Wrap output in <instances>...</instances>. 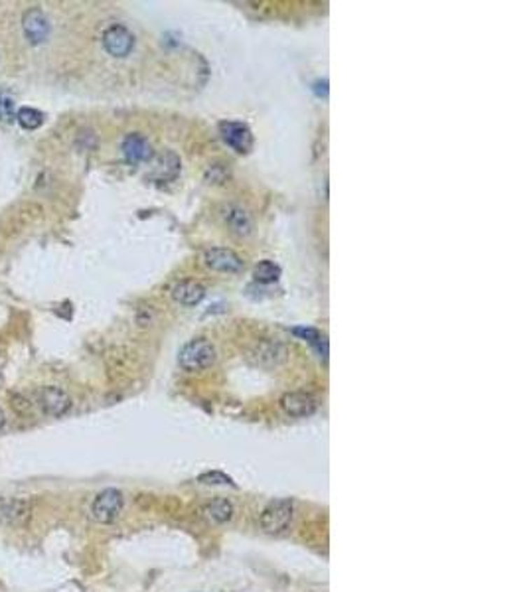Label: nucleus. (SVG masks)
I'll list each match as a JSON object with an SVG mask.
<instances>
[{
  "mask_svg": "<svg viewBox=\"0 0 527 592\" xmlns=\"http://www.w3.org/2000/svg\"><path fill=\"white\" fill-rule=\"evenodd\" d=\"M216 355H218V351H216L211 341L192 340L180 350V365L186 372H199V369H206L216 362Z\"/></svg>",
  "mask_w": 527,
  "mask_h": 592,
  "instance_id": "f257e3e1",
  "label": "nucleus"
},
{
  "mask_svg": "<svg viewBox=\"0 0 527 592\" xmlns=\"http://www.w3.org/2000/svg\"><path fill=\"white\" fill-rule=\"evenodd\" d=\"M122 505H125V498L119 490L115 488H107L95 498V502L91 505V516L97 523L109 526L113 521H117V517L121 516Z\"/></svg>",
  "mask_w": 527,
  "mask_h": 592,
  "instance_id": "f03ea898",
  "label": "nucleus"
},
{
  "mask_svg": "<svg viewBox=\"0 0 527 592\" xmlns=\"http://www.w3.org/2000/svg\"><path fill=\"white\" fill-rule=\"evenodd\" d=\"M220 218L223 221V225L227 227V231L239 239L251 237L253 231H255L251 213L239 204H223L220 209Z\"/></svg>",
  "mask_w": 527,
  "mask_h": 592,
  "instance_id": "7ed1b4c3",
  "label": "nucleus"
},
{
  "mask_svg": "<svg viewBox=\"0 0 527 592\" xmlns=\"http://www.w3.org/2000/svg\"><path fill=\"white\" fill-rule=\"evenodd\" d=\"M293 512H295V505L290 500H273L263 509L259 523L267 533H281L293 521Z\"/></svg>",
  "mask_w": 527,
  "mask_h": 592,
  "instance_id": "20e7f679",
  "label": "nucleus"
},
{
  "mask_svg": "<svg viewBox=\"0 0 527 592\" xmlns=\"http://www.w3.org/2000/svg\"><path fill=\"white\" fill-rule=\"evenodd\" d=\"M38 405L42 407L45 415L62 417L71 409V397L62 387L50 385V387H42L38 391Z\"/></svg>",
  "mask_w": 527,
  "mask_h": 592,
  "instance_id": "39448f33",
  "label": "nucleus"
},
{
  "mask_svg": "<svg viewBox=\"0 0 527 592\" xmlns=\"http://www.w3.org/2000/svg\"><path fill=\"white\" fill-rule=\"evenodd\" d=\"M220 134L230 144L235 153L247 154L253 148V132L247 125L239 121H223L220 122Z\"/></svg>",
  "mask_w": 527,
  "mask_h": 592,
  "instance_id": "423d86ee",
  "label": "nucleus"
},
{
  "mask_svg": "<svg viewBox=\"0 0 527 592\" xmlns=\"http://www.w3.org/2000/svg\"><path fill=\"white\" fill-rule=\"evenodd\" d=\"M103 48L113 57H125L131 54L134 48V36L129 28H125L121 24L109 26L103 34Z\"/></svg>",
  "mask_w": 527,
  "mask_h": 592,
  "instance_id": "0eeeda50",
  "label": "nucleus"
},
{
  "mask_svg": "<svg viewBox=\"0 0 527 592\" xmlns=\"http://www.w3.org/2000/svg\"><path fill=\"white\" fill-rule=\"evenodd\" d=\"M24 36L30 44H42L50 36V22L42 8H28L22 16Z\"/></svg>",
  "mask_w": 527,
  "mask_h": 592,
  "instance_id": "6e6552de",
  "label": "nucleus"
},
{
  "mask_svg": "<svg viewBox=\"0 0 527 592\" xmlns=\"http://www.w3.org/2000/svg\"><path fill=\"white\" fill-rule=\"evenodd\" d=\"M204 259H206V265L209 269L220 271V273H241L243 267H245L243 259L237 253L231 251V249H221V247L209 249Z\"/></svg>",
  "mask_w": 527,
  "mask_h": 592,
  "instance_id": "1a4fd4ad",
  "label": "nucleus"
},
{
  "mask_svg": "<svg viewBox=\"0 0 527 592\" xmlns=\"http://www.w3.org/2000/svg\"><path fill=\"white\" fill-rule=\"evenodd\" d=\"M281 407L290 417H310L316 413L318 401L308 393H286L281 399Z\"/></svg>",
  "mask_w": 527,
  "mask_h": 592,
  "instance_id": "9d476101",
  "label": "nucleus"
},
{
  "mask_svg": "<svg viewBox=\"0 0 527 592\" xmlns=\"http://www.w3.org/2000/svg\"><path fill=\"white\" fill-rule=\"evenodd\" d=\"M122 154L129 162H144L153 156V146L143 134H129L122 143Z\"/></svg>",
  "mask_w": 527,
  "mask_h": 592,
  "instance_id": "9b49d317",
  "label": "nucleus"
},
{
  "mask_svg": "<svg viewBox=\"0 0 527 592\" xmlns=\"http://www.w3.org/2000/svg\"><path fill=\"white\" fill-rule=\"evenodd\" d=\"M204 296H206V288L198 283H192V281L178 283L172 288V298L178 304H184V306H196L204 300Z\"/></svg>",
  "mask_w": 527,
  "mask_h": 592,
  "instance_id": "f8f14e48",
  "label": "nucleus"
},
{
  "mask_svg": "<svg viewBox=\"0 0 527 592\" xmlns=\"http://www.w3.org/2000/svg\"><path fill=\"white\" fill-rule=\"evenodd\" d=\"M202 514L208 517L209 521H213V523H225V521H230L231 517H233V505H231L230 500L218 498V500L204 505Z\"/></svg>",
  "mask_w": 527,
  "mask_h": 592,
  "instance_id": "ddd939ff",
  "label": "nucleus"
},
{
  "mask_svg": "<svg viewBox=\"0 0 527 592\" xmlns=\"http://www.w3.org/2000/svg\"><path fill=\"white\" fill-rule=\"evenodd\" d=\"M30 516V504L26 500H8L0 502V517L8 519L12 523H20Z\"/></svg>",
  "mask_w": 527,
  "mask_h": 592,
  "instance_id": "4468645a",
  "label": "nucleus"
},
{
  "mask_svg": "<svg viewBox=\"0 0 527 592\" xmlns=\"http://www.w3.org/2000/svg\"><path fill=\"white\" fill-rule=\"evenodd\" d=\"M16 121L18 125L26 129V131H36L38 127H42L44 122V113H40L38 109H32V107H20L18 113H16Z\"/></svg>",
  "mask_w": 527,
  "mask_h": 592,
  "instance_id": "2eb2a0df",
  "label": "nucleus"
},
{
  "mask_svg": "<svg viewBox=\"0 0 527 592\" xmlns=\"http://www.w3.org/2000/svg\"><path fill=\"white\" fill-rule=\"evenodd\" d=\"M253 276H255L259 283H275L276 279L281 276V269H279V265H275L273 261H261L259 265H255Z\"/></svg>",
  "mask_w": 527,
  "mask_h": 592,
  "instance_id": "dca6fc26",
  "label": "nucleus"
},
{
  "mask_svg": "<svg viewBox=\"0 0 527 592\" xmlns=\"http://www.w3.org/2000/svg\"><path fill=\"white\" fill-rule=\"evenodd\" d=\"M199 482L202 484H213V486H218V484H227V486H235L233 484V480H231L227 474H223V472H204L202 476L198 478Z\"/></svg>",
  "mask_w": 527,
  "mask_h": 592,
  "instance_id": "f3484780",
  "label": "nucleus"
},
{
  "mask_svg": "<svg viewBox=\"0 0 527 592\" xmlns=\"http://www.w3.org/2000/svg\"><path fill=\"white\" fill-rule=\"evenodd\" d=\"M4 425H6V417H4V411H2V407H0V430L4 428Z\"/></svg>",
  "mask_w": 527,
  "mask_h": 592,
  "instance_id": "a211bd4d",
  "label": "nucleus"
}]
</instances>
